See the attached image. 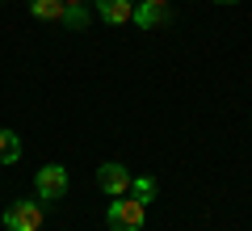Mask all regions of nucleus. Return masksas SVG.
Listing matches in <instances>:
<instances>
[{
    "mask_svg": "<svg viewBox=\"0 0 252 231\" xmlns=\"http://www.w3.org/2000/svg\"><path fill=\"white\" fill-rule=\"evenodd\" d=\"M63 0H30V13L34 17H42V21H63Z\"/></svg>",
    "mask_w": 252,
    "mask_h": 231,
    "instance_id": "obj_7",
    "label": "nucleus"
},
{
    "mask_svg": "<svg viewBox=\"0 0 252 231\" xmlns=\"http://www.w3.org/2000/svg\"><path fill=\"white\" fill-rule=\"evenodd\" d=\"M130 21H135V26H143V30H152L156 21H164V4H147V0H139Z\"/></svg>",
    "mask_w": 252,
    "mask_h": 231,
    "instance_id": "obj_6",
    "label": "nucleus"
},
{
    "mask_svg": "<svg viewBox=\"0 0 252 231\" xmlns=\"http://www.w3.org/2000/svg\"><path fill=\"white\" fill-rule=\"evenodd\" d=\"M130 198L152 202V198H156V181H152V177H130Z\"/></svg>",
    "mask_w": 252,
    "mask_h": 231,
    "instance_id": "obj_9",
    "label": "nucleus"
},
{
    "mask_svg": "<svg viewBox=\"0 0 252 231\" xmlns=\"http://www.w3.org/2000/svg\"><path fill=\"white\" fill-rule=\"evenodd\" d=\"M143 214H147V202H139V198L122 194V202L109 206V231H143Z\"/></svg>",
    "mask_w": 252,
    "mask_h": 231,
    "instance_id": "obj_1",
    "label": "nucleus"
},
{
    "mask_svg": "<svg viewBox=\"0 0 252 231\" xmlns=\"http://www.w3.org/2000/svg\"><path fill=\"white\" fill-rule=\"evenodd\" d=\"M219 4H235V0H219Z\"/></svg>",
    "mask_w": 252,
    "mask_h": 231,
    "instance_id": "obj_13",
    "label": "nucleus"
},
{
    "mask_svg": "<svg viewBox=\"0 0 252 231\" xmlns=\"http://www.w3.org/2000/svg\"><path fill=\"white\" fill-rule=\"evenodd\" d=\"M34 189H38L42 202H59V198L67 194V168H63V164H46V168H38Z\"/></svg>",
    "mask_w": 252,
    "mask_h": 231,
    "instance_id": "obj_2",
    "label": "nucleus"
},
{
    "mask_svg": "<svg viewBox=\"0 0 252 231\" xmlns=\"http://www.w3.org/2000/svg\"><path fill=\"white\" fill-rule=\"evenodd\" d=\"M4 227L9 231H38L42 227V206L38 202H13L4 210Z\"/></svg>",
    "mask_w": 252,
    "mask_h": 231,
    "instance_id": "obj_3",
    "label": "nucleus"
},
{
    "mask_svg": "<svg viewBox=\"0 0 252 231\" xmlns=\"http://www.w3.org/2000/svg\"><path fill=\"white\" fill-rule=\"evenodd\" d=\"M63 4H84V0H63Z\"/></svg>",
    "mask_w": 252,
    "mask_h": 231,
    "instance_id": "obj_11",
    "label": "nucleus"
},
{
    "mask_svg": "<svg viewBox=\"0 0 252 231\" xmlns=\"http://www.w3.org/2000/svg\"><path fill=\"white\" fill-rule=\"evenodd\" d=\"M97 13L109 26H126V21L135 17V4H130V0H97Z\"/></svg>",
    "mask_w": 252,
    "mask_h": 231,
    "instance_id": "obj_5",
    "label": "nucleus"
},
{
    "mask_svg": "<svg viewBox=\"0 0 252 231\" xmlns=\"http://www.w3.org/2000/svg\"><path fill=\"white\" fill-rule=\"evenodd\" d=\"M21 160V139L13 131H0V164H17Z\"/></svg>",
    "mask_w": 252,
    "mask_h": 231,
    "instance_id": "obj_8",
    "label": "nucleus"
},
{
    "mask_svg": "<svg viewBox=\"0 0 252 231\" xmlns=\"http://www.w3.org/2000/svg\"><path fill=\"white\" fill-rule=\"evenodd\" d=\"M63 26H72V30L89 26V13H84L80 4H67V9H63Z\"/></svg>",
    "mask_w": 252,
    "mask_h": 231,
    "instance_id": "obj_10",
    "label": "nucleus"
},
{
    "mask_svg": "<svg viewBox=\"0 0 252 231\" xmlns=\"http://www.w3.org/2000/svg\"><path fill=\"white\" fill-rule=\"evenodd\" d=\"M147 4H164V0H147Z\"/></svg>",
    "mask_w": 252,
    "mask_h": 231,
    "instance_id": "obj_12",
    "label": "nucleus"
},
{
    "mask_svg": "<svg viewBox=\"0 0 252 231\" xmlns=\"http://www.w3.org/2000/svg\"><path fill=\"white\" fill-rule=\"evenodd\" d=\"M97 185L105 189V194H114V198H122V194H130V172H126V164H101L97 168Z\"/></svg>",
    "mask_w": 252,
    "mask_h": 231,
    "instance_id": "obj_4",
    "label": "nucleus"
}]
</instances>
